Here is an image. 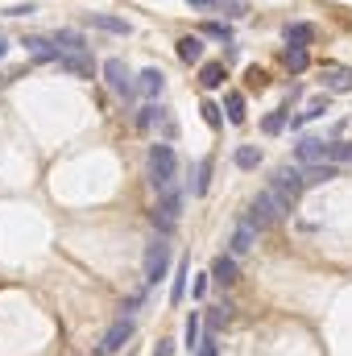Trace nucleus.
Wrapping results in <instances>:
<instances>
[{
	"label": "nucleus",
	"instance_id": "20",
	"mask_svg": "<svg viewBox=\"0 0 352 356\" xmlns=\"http://www.w3.org/2000/svg\"><path fill=\"white\" fill-rule=\"evenodd\" d=\"M224 112H228L232 124H245V95H241V91H228V95H224Z\"/></svg>",
	"mask_w": 352,
	"mask_h": 356
},
{
	"label": "nucleus",
	"instance_id": "18",
	"mask_svg": "<svg viewBox=\"0 0 352 356\" xmlns=\"http://www.w3.org/2000/svg\"><path fill=\"white\" fill-rule=\"evenodd\" d=\"M137 88L154 99V95H162V91H166V75H162L158 67H150V71H141V83H137Z\"/></svg>",
	"mask_w": 352,
	"mask_h": 356
},
{
	"label": "nucleus",
	"instance_id": "35",
	"mask_svg": "<svg viewBox=\"0 0 352 356\" xmlns=\"http://www.w3.org/2000/svg\"><path fill=\"white\" fill-rule=\"evenodd\" d=\"M25 13H33V4H13L8 8V17H25Z\"/></svg>",
	"mask_w": 352,
	"mask_h": 356
},
{
	"label": "nucleus",
	"instance_id": "19",
	"mask_svg": "<svg viewBox=\"0 0 352 356\" xmlns=\"http://www.w3.org/2000/svg\"><path fill=\"white\" fill-rule=\"evenodd\" d=\"M282 63H286V71H294V75H298V71H307V63H311V58H307V46H286Z\"/></svg>",
	"mask_w": 352,
	"mask_h": 356
},
{
	"label": "nucleus",
	"instance_id": "2",
	"mask_svg": "<svg viewBox=\"0 0 352 356\" xmlns=\"http://www.w3.org/2000/svg\"><path fill=\"white\" fill-rule=\"evenodd\" d=\"M175 175H178V158H175V149H170L166 141H158V145L150 149V178H154L158 195L175 191Z\"/></svg>",
	"mask_w": 352,
	"mask_h": 356
},
{
	"label": "nucleus",
	"instance_id": "1",
	"mask_svg": "<svg viewBox=\"0 0 352 356\" xmlns=\"http://www.w3.org/2000/svg\"><path fill=\"white\" fill-rule=\"evenodd\" d=\"M286 211H290V203H286L278 191H269V186H265L262 195L253 199V207H249V224H253L257 232H265V228H273Z\"/></svg>",
	"mask_w": 352,
	"mask_h": 356
},
{
	"label": "nucleus",
	"instance_id": "34",
	"mask_svg": "<svg viewBox=\"0 0 352 356\" xmlns=\"http://www.w3.org/2000/svg\"><path fill=\"white\" fill-rule=\"evenodd\" d=\"M154 356H175V344H170V340H158V344H154Z\"/></svg>",
	"mask_w": 352,
	"mask_h": 356
},
{
	"label": "nucleus",
	"instance_id": "23",
	"mask_svg": "<svg viewBox=\"0 0 352 356\" xmlns=\"http://www.w3.org/2000/svg\"><path fill=\"white\" fill-rule=\"evenodd\" d=\"M323 112H328V95H315V99H311V104H307V112H298V116H294V120H290V124H294V129H298V124H303V120H315V116H323Z\"/></svg>",
	"mask_w": 352,
	"mask_h": 356
},
{
	"label": "nucleus",
	"instance_id": "7",
	"mask_svg": "<svg viewBox=\"0 0 352 356\" xmlns=\"http://www.w3.org/2000/svg\"><path fill=\"white\" fill-rule=\"evenodd\" d=\"M129 340H133V319H116V323L104 332V340H99V353H104V356H108V353H120Z\"/></svg>",
	"mask_w": 352,
	"mask_h": 356
},
{
	"label": "nucleus",
	"instance_id": "22",
	"mask_svg": "<svg viewBox=\"0 0 352 356\" xmlns=\"http://www.w3.org/2000/svg\"><path fill=\"white\" fill-rule=\"evenodd\" d=\"M311 38H315V29H311L307 21H294V25H286V42H290V46H307Z\"/></svg>",
	"mask_w": 352,
	"mask_h": 356
},
{
	"label": "nucleus",
	"instance_id": "8",
	"mask_svg": "<svg viewBox=\"0 0 352 356\" xmlns=\"http://www.w3.org/2000/svg\"><path fill=\"white\" fill-rule=\"evenodd\" d=\"M104 79H108V88L116 91V95H133V75H129V67L120 58H108L104 63Z\"/></svg>",
	"mask_w": 352,
	"mask_h": 356
},
{
	"label": "nucleus",
	"instance_id": "25",
	"mask_svg": "<svg viewBox=\"0 0 352 356\" xmlns=\"http://www.w3.org/2000/svg\"><path fill=\"white\" fill-rule=\"evenodd\" d=\"M186 277H191V261H182L178 266V273H175V286H170V302H182V294H186Z\"/></svg>",
	"mask_w": 352,
	"mask_h": 356
},
{
	"label": "nucleus",
	"instance_id": "13",
	"mask_svg": "<svg viewBox=\"0 0 352 356\" xmlns=\"http://www.w3.org/2000/svg\"><path fill=\"white\" fill-rule=\"evenodd\" d=\"M323 88L328 91H352V71L349 67H323Z\"/></svg>",
	"mask_w": 352,
	"mask_h": 356
},
{
	"label": "nucleus",
	"instance_id": "5",
	"mask_svg": "<svg viewBox=\"0 0 352 356\" xmlns=\"http://www.w3.org/2000/svg\"><path fill=\"white\" fill-rule=\"evenodd\" d=\"M166 269H170V245L166 241H154L145 249V282L154 286L158 277H166Z\"/></svg>",
	"mask_w": 352,
	"mask_h": 356
},
{
	"label": "nucleus",
	"instance_id": "16",
	"mask_svg": "<svg viewBox=\"0 0 352 356\" xmlns=\"http://www.w3.org/2000/svg\"><path fill=\"white\" fill-rule=\"evenodd\" d=\"M91 25H95V29H108V33L129 38V21H120V17H112V13H91Z\"/></svg>",
	"mask_w": 352,
	"mask_h": 356
},
{
	"label": "nucleus",
	"instance_id": "15",
	"mask_svg": "<svg viewBox=\"0 0 352 356\" xmlns=\"http://www.w3.org/2000/svg\"><path fill=\"white\" fill-rule=\"evenodd\" d=\"M58 67H63L67 75H75V79H91V63L83 54H58Z\"/></svg>",
	"mask_w": 352,
	"mask_h": 356
},
{
	"label": "nucleus",
	"instance_id": "37",
	"mask_svg": "<svg viewBox=\"0 0 352 356\" xmlns=\"http://www.w3.org/2000/svg\"><path fill=\"white\" fill-rule=\"evenodd\" d=\"M4 50H8V46H4V38H0V58H4Z\"/></svg>",
	"mask_w": 352,
	"mask_h": 356
},
{
	"label": "nucleus",
	"instance_id": "9",
	"mask_svg": "<svg viewBox=\"0 0 352 356\" xmlns=\"http://www.w3.org/2000/svg\"><path fill=\"white\" fill-rule=\"evenodd\" d=\"M253 245H257V228L249 220H241L237 232H232V241H228V253L232 257H245V253H253Z\"/></svg>",
	"mask_w": 352,
	"mask_h": 356
},
{
	"label": "nucleus",
	"instance_id": "27",
	"mask_svg": "<svg viewBox=\"0 0 352 356\" xmlns=\"http://www.w3.org/2000/svg\"><path fill=\"white\" fill-rule=\"evenodd\" d=\"M182 340H186V348H199L203 340H199V315L191 311V319H186V327H182Z\"/></svg>",
	"mask_w": 352,
	"mask_h": 356
},
{
	"label": "nucleus",
	"instance_id": "17",
	"mask_svg": "<svg viewBox=\"0 0 352 356\" xmlns=\"http://www.w3.org/2000/svg\"><path fill=\"white\" fill-rule=\"evenodd\" d=\"M178 58L191 67V63H199L203 58V42L195 38V33H186V38H178Z\"/></svg>",
	"mask_w": 352,
	"mask_h": 356
},
{
	"label": "nucleus",
	"instance_id": "24",
	"mask_svg": "<svg viewBox=\"0 0 352 356\" xmlns=\"http://www.w3.org/2000/svg\"><path fill=\"white\" fill-rule=\"evenodd\" d=\"M237 166H241V170H257V166H262V149H257V145H241V149H237Z\"/></svg>",
	"mask_w": 352,
	"mask_h": 356
},
{
	"label": "nucleus",
	"instance_id": "3",
	"mask_svg": "<svg viewBox=\"0 0 352 356\" xmlns=\"http://www.w3.org/2000/svg\"><path fill=\"white\" fill-rule=\"evenodd\" d=\"M298 166H328L332 162V141H319V137H303L298 149H294ZM336 166V162H332Z\"/></svg>",
	"mask_w": 352,
	"mask_h": 356
},
{
	"label": "nucleus",
	"instance_id": "14",
	"mask_svg": "<svg viewBox=\"0 0 352 356\" xmlns=\"http://www.w3.org/2000/svg\"><path fill=\"white\" fill-rule=\"evenodd\" d=\"M224 63H203V71H199V88L203 91H216V88H224Z\"/></svg>",
	"mask_w": 352,
	"mask_h": 356
},
{
	"label": "nucleus",
	"instance_id": "21",
	"mask_svg": "<svg viewBox=\"0 0 352 356\" xmlns=\"http://www.w3.org/2000/svg\"><path fill=\"white\" fill-rule=\"evenodd\" d=\"M207 186H211V158H203V162L195 166V182H191V195H207Z\"/></svg>",
	"mask_w": 352,
	"mask_h": 356
},
{
	"label": "nucleus",
	"instance_id": "29",
	"mask_svg": "<svg viewBox=\"0 0 352 356\" xmlns=\"http://www.w3.org/2000/svg\"><path fill=\"white\" fill-rule=\"evenodd\" d=\"M245 83H249V88H257V91H262L265 83H269V75H265L262 67H249V71H245Z\"/></svg>",
	"mask_w": 352,
	"mask_h": 356
},
{
	"label": "nucleus",
	"instance_id": "10",
	"mask_svg": "<svg viewBox=\"0 0 352 356\" xmlns=\"http://www.w3.org/2000/svg\"><path fill=\"white\" fill-rule=\"evenodd\" d=\"M237 277H241V269H237V257H232V253H228V257L220 253V257L211 261V282H220V286H232Z\"/></svg>",
	"mask_w": 352,
	"mask_h": 356
},
{
	"label": "nucleus",
	"instance_id": "33",
	"mask_svg": "<svg viewBox=\"0 0 352 356\" xmlns=\"http://www.w3.org/2000/svg\"><path fill=\"white\" fill-rule=\"evenodd\" d=\"M216 353H220V348H216V336H207V340L199 344V356H216Z\"/></svg>",
	"mask_w": 352,
	"mask_h": 356
},
{
	"label": "nucleus",
	"instance_id": "28",
	"mask_svg": "<svg viewBox=\"0 0 352 356\" xmlns=\"http://www.w3.org/2000/svg\"><path fill=\"white\" fill-rule=\"evenodd\" d=\"M262 129L269 133V137H273V133H282V129H286V112H269V116L262 120Z\"/></svg>",
	"mask_w": 352,
	"mask_h": 356
},
{
	"label": "nucleus",
	"instance_id": "30",
	"mask_svg": "<svg viewBox=\"0 0 352 356\" xmlns=\"http://www.w3.org/2000/svg\"><path fill=\"white\" fill-rule=\"evenodd\" d=\"M203 33H207V38H220V42H228V38H232V29H228V25H220V21H207V25H203Z\"/></svg>",
	"mask_w": 352,
	"mask_h": 356
},
{
	"label": "nucleus",
	"instance_id": "32",
	"mask_svg": "<svg viewBox=\"0 0 352 356\" xmlns=\"http://www.w3.org/2000/svg\"><path fill=\"white\" fill-rule=\"evenodd\" d=\"M332 162H352V145H344V141H332Z\"/></svg>",
	"mask_w": 352,
	"mask_h": 356
},
{
	"label": "nucleus",
	"instance_id": "4",
	"mask_svg": "<svg viewBox=\"0 0 352 356\" xmlns=\"http://www.w3.org/2000/svg\"><path fill=\"white\" fill-rule=\"evenodd\" d=\"M303 186H307L303 170H290V166H278V170H273V178H269V191H278V195H282L286 203H294Z\"/></svg>",
	"mask_w": 352,
	"mask_h": 356
},
{
	"label": "nucleus",
	"instance_id": "31",
	"mask_svg": "<svg viewBox=\"0 0 352 356\" xmlns=\"http://www.w3.org/2000/svg\"><path fill=\"white\" fill-rule=\"evenodd\" d=\"M199 112H203V120H207L211 129H220V108H216L211 99H203V104H199Z\"/></svg>",
	"mask_w": 352,
	"mask_h": 356
},
{
	"label": "nucleus",
	"instance_id": "36",
	"mask_svg": "<svg viewBox=\"0 0 352 356\" xmlns=\"http://www.w3.org/2000/svg\"><path fill=\"white\" fill-rule=\"evenodd\" d=\"M191 4H195V8H211L216 0H191Z\"/></svg>",
	"mask_w": 352,
	"mask_h": 356
},
{
	"label": "nucleus",
	"instance_id": "12",
	"mask_svg": "<svg viewBox=\"0 0 352 356\" xmlns=\"http://www.w3.org/2000/svg\"><path fill=\"white\" fill-rule=\"evenodd\" d=\"M25 50H29L38 63H58V46H54V38H25Z\"/></svg>",
	"mask_w": 352,
	"mask_h": 356
},
{
	"label": "nucleus",
	"instance_id": "26",
	"mask_svg": "<svg viewBox=\"0 0 352 356\" xmlns=\"http://www.w3.org/2000/svg\"><path fill=\"white\" fill-rule=\"evenodd\" d=\"M336 175H340V170H336L332 162H328V166H303V178H307V182H332Z\"/></svg>",
	"mask_w": 352,
	"mask_h": 356
},
{
	"label": "nucleus",
	"instance_id": "6",
	"mask_svg": "<svg viewBox=\"0 0 352 356\" xmlns=\"http://www.w3.org/2000/svg\"><path fill=\"white\" fill-rule=\"evenodd\" d=\"M178 216H182V195H178V191H166L162 203L154 207V224H158L162 232H170V228L178 224Z\"/></svg>",
	"mask_w": 352,
	"mask_h": 356
},
{
	"label": "nucleus",
	"instance_id": "11",
	"mask_svg": "<svg viewBox=\"0 0 352 356\" xmlns=\"http://www.w3.org/2000/svg\"><path fill=\"white\" fill-rule=\"evenodd\" d=\"M54 46H58V54H83L88 50V42H83L79 29H58L54 33Z\"/></svg>",
	"mask_w": 352,
	"mask_h": 356
}]
</instances>
